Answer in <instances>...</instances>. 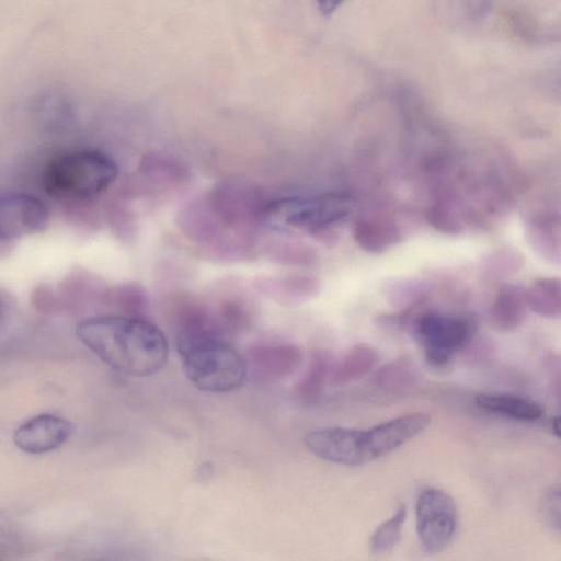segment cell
Wrapping results in <instances>:
<instances>
[{
    "label": "cell",
    "instance_id": "1",
    "mask_svg": "<svg viewBox=\"0 0 561 561\" xmlns=\"http://www.w3.org/2000/svg\"><path fill=\"white\" fill-rule=\"evenodd\" d=\"M76 334L107 366L125 375L151 376L168 360L165 335L146 318L94 316L80 321Z\"/></svg>",
    "mask_w": 561,
    "mask_h": 561
},
{
    "label": "cell",
    "instance_id": "2",
    "mask_svg": "<svg viewBox=\"0 0 561 561\" xmlns=\"http://www.w3.org/2000/svg\"><path fill=\"white\" fill-rule=\"evenodd\" d=\"M431 424L424 412L401 415L367 430L342 426L316 428L305 435L307 449L336 465L362 466L381 458L405 444Z\"/></svg>",
    "mask_w": 561,
    "mask_h": 561
},
{
    "label": "cell",
    "instance_id": "3",
    "mask_svg": "<svg viewBox=\"0 0 561 561\" xmlns=\"http://www.w3.org/2000/svg\"><path fill=\"white\" fill-rule=\"evenodd\" d=\"M175 346L185 376L198 390L228 393L243 385L247 360L220 331H178Z\"/></svg>",
    "mask_w": 561,
    "mask_h": 561
},
{
    "label": "cell",
    "instance_id": "4",
    "mask_svg": "<svg viewBox=\"0 0 561 561\" xmlns=\"http://www.w3.org/2000/svg\"><path fill=\"white\" fill-rule=\"evenodd\" d=\"M118 168L103 151L81 149L55 158L43 172V186L55 197L87 199L104 192L116 179Z\"/></svg>",
    "mask_w": 561,
    "mask_h": 561
},
{
    "label": "cell",
    "instance_id": "5",
    "mask_svg": "<svg viewBox=\"0 0 561 561\" xmlns=\"http://www.w3.org/2000/svg\"><path fill=\"white\" fill-rule=\"evenodd\" d=\"M478 328V320L471 314L428 312L414 322L413 333L426 363L433 368L446 369L455 355L474 340Z\"/></svg>",
    "mask_w": 561,
    "mask_h": 561
},
{
    "label": "cell",
    "instance_id": "6",
    "mask_svg": "<svg viewBox=\"0 0 561 561\" xmlns=\"http://www.w3.org/2000/svg\"><path fill=\"white\" fill-rule=\"evenodd\" d=\"M206 196L229 233L255 240L266 205L257 187L242 180H225L216 184Z\"/></svg>",
    "mask_w": 561,
    "mask_h": 561
},
{
    "label": "cell",
    "instance_id": "7",
    "mask_svg": "<svg viewBox=\"0 0 561 561\" xmlns=\"http://www.w3.org/2000/svg\"><path fill=\"white\" fill-rule=\"evenodd\" d=\"M346 208L336 196L286 197L266 203L263 224L278 229H298L313 236L332 228L343 218Z\"/></svg>",
    "mask_w": 561,
    "mask_h": 561
},
{
    "label": "cell",
    "instance_id": "8",
    "mask_svg": "<svg viewBox=\"0 0 561 561\" xmlns=\"http://www.w3.org/2000/svg\"><path fill=\"white\" fill-rule=\"evenodd\" d=\"M416 535L422 550L435 554L448 547L457 528L454 499L437 488L423 489L415 504Z\"/></svg>",
    "mask_w": 561,
    "mask_h": 561
},
{
    "label": "cell",
    "instance_id": "9",
    "mask_svg": "<svg viewBox=\"0 0 561 561\" xmlns=\"http://www.w3.org/2000/svg\"><path fill=\"white\" fill-rule=\"evenodd\" d=\"M48 219L45 204L25 193L0 194V239H14L33 233Z\"/></svg>",
    "mask_w": 561,
    "mask_h": 561
},
{
    "label": "cell",
    "instance_id": "10",
    "mask_svg": "<svg viewBox=\"0 0 561 561\" xmlns=\"http://www.w3.org/2000/svg\"><path fill=\"white\" fill-rule=\"evenodd\" d=\"M71 432L72 425L66 419L43 413L18 426L13 433V442L24 453L45 454L61 447Z\"/></svg>",
    "mask_w": 561,
    "mask_h": 561
},
{
    "label": "cell",
    "instance_id": "11",
    "mask_svg": "<svg viewBox=\"0 0 561 561\" xmlns=\"http://www.w3.org/2000/svg\"><path fill=\"white\" fill-rule=\"evenodd\" d=\"M302 352L289 343L262 344L249 352L250 367L253 373L266 380L285 378L295 373L302 363Z\"/></svg>",
    "mask_w": 561,
    "mask_h": 561
},
{
    "label": "cell",
    "instance_id": "12",
    "mask_svg": "<svg viewBox=\"0 0 561 561\" xmlns=\"http://www.w3.org/2000/svg\"><path fill=\"white\" fill-rule=\"evenodd\" d=\"M253 287L275 302L293 306L316 297L321 283L310 275L265 276L256 277Z\"/></svg>",
    "mask_w": 561,
    "mask_h": 561
},
{
    "label": "cell",
    "instance_id": "13",
    "mask_svg": "<svg viewBox=\"0 0 561 561\" xmlns=\"http://www.w3.org/2000/svg\"><path fill=\"white\" fill-rule=\"evenodd\" d=\"M528 310L526 289L519 285L507 284L499 290L490 308V325L499 332H512L524 323Z\"/></svg>",
    "mask_w": 561,
    "mask_h": 561
},
{
    "label": "cell",
    "instance_id": "14",
    "mask_svg": "<svg viewBox=\"0 0 561 561\" xmlns=\"http://www.w3.org/2000/svg\"><path fill=\"white\" fill-rule=\"evenodd\" d=\"M474 400L476 404L484 411L518 421L534 422L541 419L545 412L539 403L510 393H479Z\"/></svg>",
    "mask_w": 561,
    "mask_h": 561
},
{
    "label": "cell",
    "instance_id": "15",
    "mask_svg": "<svg viewBox=\"0 0 561 561\" xmlns=\"http://www.w3.org/2000/svg\"><path fill=\"white\" fill-rule=\"evenodd\" d=\"M354 239L365 251L381 253L402 239L400 227L387 217H367L354 227Z\"/></svg>",
    "mask_w": 561,
    "mask_h": 561
},
{
    "label": "cell",
    "instance_id": "16",
    "mask_svg": "<svg viewBox=\"0 0 561 561\" xmlns=\"http://www.w3.org/2000/svg\"><path fill=\"white\" fill-rule=\"evenodd\" d=\"M377 359L378 355L371 346L356 344L331 369L330 381L335 386L357 381L373 370Z\"/></svg>",
    "mask_w": 561,
    "mask_h": 561
},
{
    "label": "cell",
    "instance_id": "17",
    "mask_svg": "<svg viewBox=\"0 0 561 561\" xmlns=\"http://www.w3.org/2000/svg\"><path fill=\"white\" fill-rule=\"evenodd\" d=\"M527 239L530 247L542 259L558 263L560 260L559 220L551 216L534 219L527 228Z\"/></svg>",
    "mask_w": 561,
    "mask_h": 561
},
{
    "label": "cell",
    "instance_id": "18",
    "mask_svg": "<svg viewBox=\"0 0 561 561\" xmlns=\"http://www.w3.org/2000/svg\"><path fill=\"white\" fill-rule=\"evenodd\" d=\"M330 371L329 354L322 350L313 351L308 367L296 387L299 400L307 404L316 403L321 398Z\"/></svg>",
    "mask_w": 561,
    "mask_h": 561
},
{
    "label": "cell",
    "instance_id": "19",
    "mask_svg": "<svg viewBox=\"0 0 561 561\" xmlns=\"http://www.w3.org/2000/svg\"><path fill=\"white\" fill-rule=\"evenodd\" d=\"M528 309L543 318H558L561 312V283L558 277H543L526 289Z\"/></svg>",
    "mask_w": 561,
    "mask_h": 561
},
{
    "label": "cell",
    "instance_id": "20",
    "mask_svg": "<svg viewBox=\"0 0 561 561\" xmlns=\"http://www.w3.org/2000/svg\"><path fill=\"white\" fill-rule=\"evenodd\" d=\"M140 172L149 182L163 187L178 186L186 178V170L182 164L159 153L144 156Z\"/></svg>",
    "mask_w": 561,
    "mask_h": 561
},
{
    "label": "cell",
    "instance_id": "21",
    "mask_svg": "<svg viewBox=\"0 0 561 561\" xmlns=\"http://www.w3.org/2000/svg\"><path fill=\"white\" fill-rule=\"evenodd\" d=\"M265 251L270 260L286 265H310L317 260L312 247L295 240L274 241Z\"/></svg>",
    "mask_w": 561,
    "mask_h": 561
},
{
    "label": "cell",
    "instance_id": "22",
    "mask_svg": "<svg viewBox=\"0 0 561 561\" xmlns=\"http://www.w3.org/2000/svg\"><path fill=\"white\" fill-rule=\"evenodd\" d=\"M407 518V508L401 505L396 513L381 523L369 538V550L380 554L392 550L401 538L402 526Z\"/></svg>",
    "mask_w": 561,
    "mask_h": 561
},
{
    "label": "cell",
    "instance_id": "23",
    "mask_svg": "<svg viewBox=\"0 0 561 561\" xmlns=\"http://www.w3.org/2000/svg\"><path fill=\"white\" fill-rule=\"evenodd\" d=\"M417 378L414 364L407 359H396L381 367L375 376L376 386L387 390H398L412 386Z\"/></svg>",
    "mask_w": 561,
    "mask_h": 561
},
{
    "label": "cell",
    "instance_id": "24",
    "mask_svg": "<svg viewBox=\"0 0 561 561\" xmlns=\"http://www.w3.org/2000/svg\"><path fill=\"white\" fill-rule=\"evenodd\" d=\"M525 265L523 255L515 249H499L485 255L481 261L484 272L495 277L517 274Z\"/></svg>",
    "mask_w": 561,
    "mask_h": 561
},
{
    "label": "cell",
    "instance_id": "25",
    "mask_svg": "<svg viewBox=\"0 0 561 561\" xmlns=\"http://www.w3.org/2000/svg\"><path fill=\"white\" fill-rule=\"evenodd\" d=\"M427 221L436 230L444 233H458L461 231V222L454 208L444 203H436L426 213Z\"/></svg>",
    "mask_w": 561,
    "mask_h": 561
},
{
    "label": "cell",
    "instance_id": "26",
    "mask_svg": "<svg viewBox=\"0 0 561 561\" xmlns=\"http://www.w3.org/2000/svg\"><path fill=\"white\" fill-rule=\"evenodd\" d=\"M422 293V285L415 280H396L386 289V296L394 307L404 308L415 301Z\"/></svg>",
    "mask_w": 561,
    "mask_h": 561
},
{
    "label": "cell",
    "instance_id": "27",
    "mask_svg": "<svg viewBox=\"0 0 561 561\" xmlns=\"http://www.w3.org/2000/svg\"><path fill=\"white\" fill-rule=\"evenodd\" d=\"M121 294L124 314L145 318L148 309V299L144 288L136 284L128 285Z\"/></svg>",
    "mask_w": 561,
    "mask_h": 561
},
{
    "label": "cell",
    "instance_id": "28",
    "mask_svg": "<svg viewBox=\"0 0 561 561\" xmlns=\"http://www.w3.org/2000/svg\"><path fill=\"white\" fill-rule=\"evenodd\" d=\"M541 510L548 526L559 531L561 525V495L559 485L552 486L545 494Z\"/></svg>",
    "mask_w": 561,
    "mask_h": 561
},
{
    "label": "cell",
    "instance_id": "29",
    "mask_svg": "<svg viewBox=\"0 0 561 561\" xmlns=\"http://www.w3.org/2000/svg\"><path fill=\"white\" fill-rule=\"evenodd\" d=\"M344 0H317L318 8L323 15L333 13Z\"/></svg>",
    "mask_w": 561,
    "mask_h": 561
},
{
    "label": "cell",
    "instance_id": "30",
    "mask_svg": "<svg viewBox=\"0 0 561 561\" xmlns=\"http://www.w3.org/2000/svg\"><path fill=\"white\" fill-rule=\"evenodd\" d=\"M560 417L557 415L552 419L551 427L556 436H560Z\"/></svg>",
    "mask_w": 561,
    "mask_h": 561
},
{
    "label": "cell",
    "instance_id": "31",
    "mask_svg": "<svg viewBox=\"0 0 561 561\" xmlns=\"http://www.w3.org/2000/svg\"><path fill=\"white\" fill-rule=\"evenodd\" d=\"M0 312H1V306H0Z\"/></svg>",
    "mask_w": 561,
    "mask_h": 561
}]
</instances>
